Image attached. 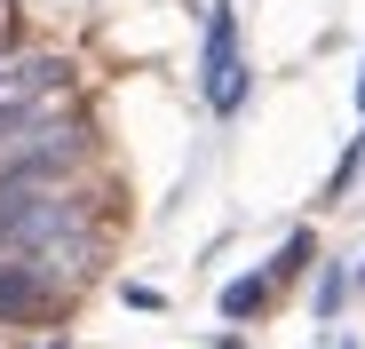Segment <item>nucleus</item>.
I'll return each instance as SVG.
<instances>
[{"instance_id":"nucleus-2","label":"nucleus","mask_w":365,"mask_h":349,"mask_svg":"<svg viewBox=\"0 0 365 349\" xmlns=\"http://www.w3.org/2000/svg\"><path fill=\"white\" fill-rule=\"evenodd\" d=\"M80 151H88V120L56 111V95L40 111H24L16 127H0V174H16V167H72Z\"/></svg>"},{"instance_id":"nucleus-5","label":"nucleus","mask_w":365,"mask_h":349,"mask_svg":"<svg viewBox=\"0 0 365 349\" xmlns=\"http://www.w3.org/2000/svg\"><path fill=\"white\" fill-rule=\"evenodd\" d=\"M40 294H48V286H40V278H32L24 262H9V254H0V318H16V310H32Z\"/></svg>"},{"instance_id":"nucleus-1","label":"nucleus","mask_w":365,"mask_h":349,"mask_svg":"<svg viewBox=\"0 0 365 349\" xmlns=\"http://www.w3.org/2000/svg\"><path fill=\"white\" fill-rule=\"evenodd\" d=\"M0 254L24 262L40 286H80V278L96 270V222H88V199L24 207L16 222H0Z\"/></svg>"},{"instance_id":"nucleus-10","label":"nucleus","mask_w":365,"mask_h":349,"mask_svg":"<svg viewBox=\"0 0 365 349\" xmlns=\"http://www.w3.org/2000/svg\"><path fill=\"white\" fill-rule=\"evenodd\" d=\"M357 111H365V72H357Z\"/></svg>"},{"instance_id":"nucleus-11","label":"nucleus","mask_w":365,"mask_h":349,"mask_svg":"<svg viewBox=\"0 0 365 349\" xmlns=\"http://www.w3.org/2000/svg\"><path fill=\"white\" fill-rule=\"evenodd\" d=\"M334 349H357V341H334Z\"/></svg>"},{"instance_id":"nucleus-6","label":"nucleus","mask_w":365,"mask_h":349,"mask_svg":"<svg viewBox=\"0 0 365 349\" xmlns=\"http://www.w3.org/2000/svg\"><path fill=\"white\" fill-rule=\"evenodd\" d=\"M262 302H270V278H230V286H222V318H230V325L262 318Z\"/></svg>"},{"instance_id":"nucleus-4","label":"nucleus","mask_w":365,"mask_h":349,"mask_svg":"<svg viewBox=\"0 0 365 349\" xmlns=\"http://www.w3.org/2000/svg\"><path fill=\"white\" fill-rule=\"evenodd\" d=\"M238 103H247V64L230 56V64H215V72H207V111H215V120H230Z\"/></svg>"},{"instance_id":"nucleus-8","label":"nucleus","mask_w":365,"mask_h":349,"mask_svg":"<svg viewBox=\"0 0 365 349\" xmlns=\"http://www.w3.org/2000/svg\"><path fill=\"white\" fill-rule=\"evenodd\" d=\"M310 254H318V239H310V230H294V239L278 246V262H270V278H294V270H310Z\"/></svg>"},{"instance_id":"nucleus-9","label":"nucleus","mask_w":365,"mask_h":349,"mask_svg":"<svg viewBox=\"0 0 365 349\" xmlns=\"http://www.w3.org/2000/svg\"><path fill=\"white\" fill-rule=\"evenodd\" d=\"M341 294H349V270H341V262H326V278H318V302H310V310H318V318H334V310H341Z\"/></svg>"},{"instance_id":"nucleus-7","label":"nucleus","mask_w":365,"mask_h":349,"mask_svg":"<svg viewBox=\"0 0 365 349\" xmlns=\"http://www.w3.org/2000/svg\"><path fill=\"white\" fill-rule=\"evenodd\" d=\"M230 56H238V24H230V9H215V16H207V56H199V64L215 72V64H230Z\"/></svg>"},{"instance_id":"nucleus-3","label":"nucleus","mask_w":365,"mask_h":349,"mask_svg":"<svg viewBox=\"0 0 365 349\" xmlns=\"http://www.w3.org/2000/svg\"><path fill=\"white\" fill-rule=\"evenodd\" d=\"M56 88H64V56H48V48H9V56H0V127H16L24 111H40Z\"/></svg>"}]
</instances>
